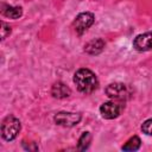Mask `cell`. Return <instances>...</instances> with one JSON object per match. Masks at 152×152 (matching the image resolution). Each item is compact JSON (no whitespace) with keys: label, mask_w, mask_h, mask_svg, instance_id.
<instances>
[{"label":"cell","mask_w":152,"mask_h":152,"mask_svg":"<svg viewBox=\"0 0 152 152\" xmlns=\"http://www.w3.org/2000/svg\"><path fill=\"white\" fill-rule=\"evenodd\" d=\"M74 83L76 84L78 91L83 94H91L99 87L96 75L87 68H81L74 74Z\"/></svg>","instance_id":"obj_1"},{"label":"cell","mask_w":152,"mask_h":152,"mask_svg":"<svg viewBox=\"0 0 152 152\" xmlns=\"http://www.w3.org/2000/svg\"><path fill=\"white\" fill-rule=\"evenodd\" d=\"M20 128H21L20 120L14 115H8L1 122V137L6 141H12L19 134Z\"/></svg>","instance_id":"obj_2"},{"label":"cell","mask_w":152,"mask_h":152,"mask_svg":"<svg viewBox=\"0 0 152 152\" xmlns=\"http://www.w3.org/2000/svg\"><path fill=\"white\" fill-rule=\"evenodd\" d=\"M106 95L112 99V100H116V101H125L126 99H128L129 96V89L126 84L120 83V82H114L110 83L104 89Z\"/></svg>","instance_id":"obj_3"},{"label":"cell","mask_w":152,"mask_h":152,"mask_svg":"<svg viewBox=\"0 0 152 152\" xmlns=\"http://www.w3.org/2000/svg\"><path fill=\"white\" fill-rule=\"evenodd\" d=\"M124 108V104L121 101H116V100H112V101H107L103 102L100 107V114L102 118L112 120L118 118L121 114V110Z\"/></svg>","instance_id":"obj_4"},{"label":"cell","mask_w":152,"mask_h":152,"mask_svg":"<svg viewBox=\"0 0 152 152\" xmlns=\"http://www.w3.org/2000/svg\"><path fill=\"white\" fill-rule=\"evenodd\" d=\"M81 119H82V115L80 113H74V112H58L53 116L55 122L64 127L76 126L77 124H80Z\"/></svg>","instance_id":"obj_5"},{"label":"cell","mask_w":152,"mask_h":152,"mask_svg":"<svg viewBox=\"0 0 152 152\" xmlns=\"http://www.w3.org/2000/svg\"><path fill=\"white\" fill-rule=\"evenodd\" d=\"M94 21H95V15L91 12H82L75 18L72 26L78 34H82L94 24Z\"/></svg>","instance_id":"obj_6"},{"label":"cell","mask_w":152,"mask_h":152,"mask_svg":"<svg viewBox=\"0 0 152 152\" xmlns=\"http://www.w3.org/2000/svg\"><path fill=\"white\" fill-rule=\"evenodd\" d=\"M133 48L137 51L145 52L152 50V32H145L138 34L133 40Z\"/></svg>","instance_id":"obj_7"},{"label":"cell","mask_w":152,"mask_h":152,"mask_svg":"<svg viewBox=\"0 0 152 152\" xmlns=\"http://www.w3.org/2000/svg\"><path fill=\"white\" fill-rule=\"evenodd\" d=\"M51 95L55 99H66L71 95V89L63 82H56L51 87Z\"/></svg>","instance_id":"obj_8"},{"label":"cell","mask_w":152,"mask_h":152,"mask_svg":"<svg viewBox=\"0 0 152 152\" xmlns=\"http://www.w3.org/2000/svg\"><path fill=\"white\" fill-rule=\"evenodd\" d=\"M104 46H106V43L102 38H95L84 45V51L89 55H99L103 51Z\"/></svg>","instance_id":"obj_9"},{"label":"cell","mask_w":152,"mask_h":152,"mask_svg":"<svg viewBox=\"0 0 152 152\" xmlns=\"http://www.w3.org/2000/svg\"><path fill=\"white\" fill-rule=\"evenodd\" d=\"M1 13H2V15L7 17L10 19H18L23 15V8L19 6H11L7 4H2Z\"/></svg>","instance_id":"obj_10"},{"label":"cell","mask_w":152,"mask_h":152,"mask_svg":"<svg viewBox=\"0 0 152 152\" xmlns=\"http://www.w3.org/2000/svg\"><path fill=\"white\" fill-rule=\"evenodd\" d=\"M140 146H141V140H140V138H139L138 135H133V137H131V138L125 142V145H122L121 150H122V151H137V150L140 148Z\"/></svg>","instance_id":"obj_11"},{"label":"cell","mask_w":152,"mask_h":152,"mask_svg":"<svg viewBox=\"0 0 152 152\" xmlns=\"http://www.w3.org/2000/svg\"><path fill=\"white\" fill-rule=\"evenodd\" d=\"M90 141H91V135L89 132H83L78 139V142H77V148L80 151H86L89 145H90Z\"/></svg>","instance_id":"obj_12"},{"label":"cell","mask_w":152,"mask_h":152,"mask_svg":"<svg viewBox=\"0 0 152 152\" xmlns=\"http://www.w3.org/2000/svg\"><path fill=\"white\" fill-rule=\"evenodd\" d=\"M141 131H142V133H145L147 135H152V119H147L142 122Z\"/></svg>","instance_id":"obj_13"},{"label":"cell","mask_w":152,"mask_h":152,"mask_svg":"<svg viewBox=\"0 0 152 152\" xmlns=\"http://www.w3.org/2000/svg\"><path fill=\"white\" fill-rule=\"evenodd\" d=\"M11 31H12L11 26H10L8 24H6L5 21H1V39H2V40H4L7 36L11 34Z\"/></svg>","instance_id":"obj_14"}]
</instances>
